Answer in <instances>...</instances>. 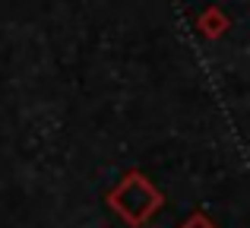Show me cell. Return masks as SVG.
Listing matches in <instances>:
<instances>
[{
  "mask_svg": "<svg viewBox=\"0 0 250 228\" xmlns=\"http://www.w3.org/2000/svg\"><path fill=\"white\" fill-rule=\"evenodd\" d=\"M111 203H114V209L121 212V216H127L133 225H140L146 216H152L155 206L162 203L159 190H155L152 184H146L143 178H127L121 187H117L114 193H111Z\"/></svg>",
  "mask_w": 250,
  "mask_h": 228,
  "instance_id": "1",
  "label": "cell"
}]
</instances>
